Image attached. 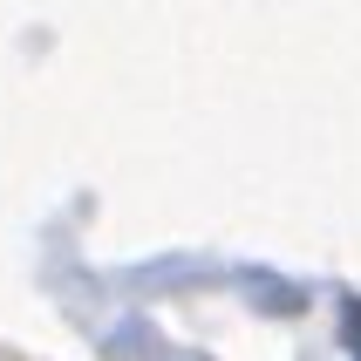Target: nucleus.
<instances>
[{
  "label": "nucleus",
  "instance_id": "1",
  "mask_svg": "<svg viewBox=\"0 0 361 361\" xmlns=\"http://www.w3.org/2000/svg\"><path fill=\"white\" fill-rule=\"evenodd\" d=\"M348 348H355V361H361V307H348Z\"/></svg>",
  "mask_w": 361,
  "mask_h": 361
}]
</instances>
